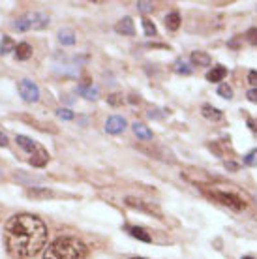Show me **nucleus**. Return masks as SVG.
Returning <instances> with one entry per match:
<instances>
[{
  "label": "nucleus",
  "instance_id": "obj_15",
  "mask_svg": "<svg viewBox=\"0 0 257 259\" xmlns=\"http://www.w3.org/2000/svg\"><path fill=\"white\" fill-rule=\"evenodd\" d=\"M225 75H227V70H225L224 66H216V68H212V70L206 73V81H210V83H218V81H222Z\"/></svg>",
  "mask_w": 257,
  "mask_h": 259
},
{
  "label": "nucleus",
  "instance_id": "obj_23",
  "mask_svg": "<svg viewBox=\"0 0 257 259\" xmlns=\"http://www.w3.org/2000/svg\"><path fill=\"white\" fill-rule=\"evenodd\" d=\"M218 94L222 98H225V100H231V98H233V89L229 87V84H225V83L220 84V87H218Z\"/></svg>",
  "mask_w": 257,
  "mask_h": 259
},
{
  "label": "nucleus",
  "instance_id": "obj_3",
  "mask_svg": "<svg viewBox=\"0 0 257 259\" xmlns=\"http://www.w3.org/2000/svg\"><path fill=\"white\" fill-rule=\"evenodd\" d=\"M51 23L49 15L41 12H26L21 17L13 21L12 26L17 32H28V30H44Z\"/></svg>",
  "mask_w": 257,
  "mask_h": 259
},
{
  "label": "nucleus",
  "instance_id": "obj_22",
  "mask_svg": "<svg viewBox=\"0 0 257 259\" xmlns=\"http://www.w3.org/2000/svg\"><path fill=\"white\" fill-rule=\"evenodd\" d=\"M143 30H145V36H148V38H152V36H156V25L152 23L150 19H143Z\"/></svg>",
  "mask_w": 257,
  "mask_h": 259
},
{
  "label": "nucleus",
  "instance_id": "obj_10",
  "mask_svg": "<svg viewBox=\"0 0 257 259\" xmlns=\"http://www.w3.org/2000/svg\"><path fill=\"white\" fill-rule=\"evenodd\" d=\"M77 92L87 100H98V94H100L98 87H94V84H79Z\"/></svg>",
  "mask_w": 257,
  "mask_h": 259
},
{
  "label": "nucleus",
  "instance_id": "obj_30",
  "mask_svg": "<svg viewBox=\"0 0 257 259\" xmlns=\"http://www.w3.org/2000/svg\"><path fill=\"white\" fill-rule=\"evenodd\" d=\"M246 98H248L250 102H253V104H257V89H251V91H248Z\"/></svg>",
  "mask_w": 257,
  "mask_h": 259
},
{
  "label": "nucleus",
  "instance_id": "obj_33",
  "mask_svg": "<svg viewBox=\"0 0 257 259\" xmlns=\"http://www.w3.org/2000/svg\"><path fill=\"white\" fill-rule=\"evenodd\" d=\"M130 259H147V257H130Z\"/></svg>",
  "mask_w": 257,
  "mask_h": 259
},
{
  "label": "nucleus",
  "instance_id": "obj_21",
  "mask_svg": "<svg viewBox=\"0 0 257 259\" xmlns=\"http://www.w3.org/2000/svg\"><path fill=\"white\" fill-rule=\"evenodd\" d=\"M173 70L177 71V73H180V75H190V73H192V68H190L184 60H177Z\"/></svg>",
  "mask_w": 257,
  "mask_h": 259
},
{
  "label": "nucleus",
  "instance_id": "obj_34",
  "mask_svg": "<svg viewBox=\"0 0 257 259\" xmlns=\"http://www.w3.org/2000/svg\"><path fill=\"white\" fill-rule=\"evenodd\" d=\"M242 259H253V257H250V255H246V257H242Z\"/></svg>",
  "mask_w": 257,
  "mask_h": 259
},
{
  "label": "nucleus",
  "instance_id": "obj_13",
  "mask_svg": "<svg viewBox=\"0 0 257 259\" xmlns=\"http://www.w3.org/2000/svg\"><path fill=\"white\" fill-rule=\"evenodd\" d=\"M190 60L193 66H210V57L205 51H193L190 55Z\"/></svg>",
  "mask_w": 257,
  "mask_h": 259
},
{
  "label": "nucleus",
  "instance_id": "obj_1",
  "mask_svg": "<svg viewBox=\"0 0 257 259\" xmlns=\"http://www.w3.org/2000/svg\"><path fill=\"white\" fill-rule=\"evenodd\" d=\"M47 226L32 214H15L4 226V246L13 259H30L47 244Z\"/></svg>",
  "mask_w": 257,
  "mask_h": 259
},
{
  "label": "nucleus",
  "instance_id": "obj_35",
  "mask_svg": "<svg viewBox=\"0 0 257 259\" xmlns=\"http://www.w3.org/2000/svg\"><path fill=\"white\" fill-rule=\"evenodd\" d=\"M255 201H257V195H255Z\"/></svg>",
  "mask_w": 257,
  "mask_h": 259
},
{
  "label": "nucleus",
  "instance_id": "obj_26",
  "mask_svg": "<svg viewBox=\"0 0 257 259\" xmlns=\"http://www.w3.org/2000/svg\"><path fill=\"white\" fill-rule=\"evenodd\" d=\"M137 8H139V12L143 13H148V12H152V2H145V0H141V2H137Z\"/></svg>",
  "mask_w": 257,
  "mask_h": 259
},
{
  "label": "nucleus",
  "instance_id": "obj_4",
  "mask_svg": "<svg viewBox=\"0 0 257 259\" xmlns=\"http://www.w3.org/2000/svg\"><path fill=\"white\" fill-rule=\"evenodd\" d=\"M15 141H17V145H19L25 152L30 154V163H32V165H36V167H44L45 163H47L49 154H47V150H45L41 145H38V143L32 141L30 137H26V136H17L15 137Z\"/></svg>",
  "mask_w": 257,
  "mask_h": 259
},
{
  "label": "nucleus",
  "instance_id": "obj_29",
  "mask_svg": "<svg viewBox=\"0 0 257 259\" xmlns=\"http://www.w3.org/2000/svg\"><path fill=\"white\" fill-rule=\"evenodd\" d=\"M109 104L111 105L122 104V96H120V94H111V96H109Z\"/></svg>",
  "mask_w": 257,
  "mask_h": 259
},
{
  "label": "nucleus",
  "instance_id": "obj_5",
  "mask_svg": "<svg viewBox=\"0 0 257 259\" xmlns=\"http://www.w3.org/2000/svg\"><path fill=\"white\" fill-rule=\"evenodd\" d=\"M19 94L21 98L25 100L26 104H34V102H38L39 100V89L38 84L34 83V81H30V79H23V81H19Z\"/></svg>",
  "mask_w": 257,
  "mask_h": 259
},
{
  "label": "nucleus",
  "instance_id": "obj_18",
  "mask_svg": "<svg viewBox=\"0 0 257 259\" xmlns=\"http://www.w3.org/2000/svg\"><path fill=\"white\" fill-rule=\"evenodd\" d=\"M17 44L13 41L10 36H2V41H0V55H10L12 51H15Z\"/></svg>",
  "mask_w": 257,
  "mask_h": 259
},
{
  "label": "nucleus",
  "instance_id": "obj_8",
  "mask_svg": "<svg viewBox=\"0 0 257 259\" xmlns=\"http://www.w3.org/2000/svg\"><path fill=\"white\" fill-rule=\"evenodd\" d=\"M128 207H132V208H139V210H145V212H154L156 214V218H161V212L158 210V208L154 207V205H147L145 201H141V199H135V197H126V201H124Z\"/></svg>",
  "mask_w": 257,
  "mask_h": 259
},
{
  "label": "nucleus",
  "instance_id": "obj_24",
  "mask_svg": "<svg viewBox=\"0 0 257 259\" xmlns=\"http://www.w3.org/2000/svg\"><path fill=\"white\" fill-rule=\"evenodd\" d=\"M244 163L246 165H250V167H255L257 165V149L250 150V152L244 156Z\"/></svg>",
  "mask_w": 257,
  "mask_h": 259
},
{
  "label": "nucleus",
  "instance_id": "obj_12",
  "mask_svg": "<svg viewBox=\"0 0 257 259\" xmlns=\"http://www.w3.org/2000/svg\"><path fill=\"white\" fill-rule=\"evenodd\" d=\"M126 231H128L134 239H137V240H143V242H150V235H148V231H145L143 227H137V226H128L126 227Z\"/></svg>",
  "mask_w": 257,
  "mask_h": 259
},
{
  "label": "nucleus",
  "instance_id": "obj_20",
  "mask_svg": "<svg viewBox=\"0 0 257 259\" xmlns=\"http://www.w3.org/2000/svg\"><path fill=\"white\" fill-rule=\"evenodd\" d=\"M26 195H28V197H36V199H44V197H51L53 192L47 188H32L26 192Z\"/></svg>",
  "mask_w": 257,
  "mask_h": 259
},
{
  "label": "nucleus",
  "instance_id": "obj_16",
  "mask_svg": "<svg viewBox=\"0 0 257 259\" xmlns=\"http://www.w3.org/2000/svg\"><path fill=\"white\" fill-rule=\"evenodd\" d=\"M134 134L139 137V139H143V141L152 139V132H150V130H148L143 122H135L134 124Z\"/></svg>",
  "mask_w": 257,
  "mask_h": 259
},
{
  "label": "nucleus",
  "instance_id": "obj_25",
  "mask_svg": "<svg viewBox=\"0 0 257 259\" xmlns=\"http://www.w3.org/2000/svg\"><path fill=\"white\" fill-rule=\"evenodd\" d=\"M57 117L62 118V120H71V118H73V113H71L70 109H64V107H60V109H57Z\"/></svg>",
  "mask_w": 257,
  "mask_h": 259
},
{
  "label": "nucleus",
  "instance_id": "obj_6",
  "mask_svg": "<svg viewBox=\"0 0 257 259\" xmlns=\"http://www.w3.org/2000/svg\"><path fill=\"white\" fill-rule=\"evenodd\" d=\"M214 197L222 203V205H225V207L233 208V210H242L244 208V203H242V199L238 197V195L235 194H225V192H216L214 194Z\"/></svg>",
  "mask_w": 257,
  "mask_h": 259
},
{
  "label": "nucleus",
  "instance_id": "obj_31",
  "mask_svg": "<svg viewBox=\"0 0 257 259\" xmlns=\"http://www.w3.org/2000/svg\"><path fill=\"white\" fill-rule=\"evenodd\" d=\"M0 147H8V136L0 132Z\"/></svg>",
  "mask_w": 257,
  "mask_h": 259
},
{
  "label": "nucleus",
  "instance_id": "obj_17",
  "mask_svg": "<svg viewBox=\"0 0 257 259\" xmlns=\"http://www.w3.org/2000/svg\"><path fill=\"white\" fill-rule=\"evenodd\" d=\"M58 41H60L62 46H73V44H75V34H73V30H70V28L60 30V32H58Z\"/></svg>",
  "mask_w": 257,
  "mask_h": 259
},
{
  "label": "nucleus",
  "instance_id": "obj_11",
  "mask_svg": "<svg viewBox=\"0 0 257 259\" xmlns=\"http://www.w3.org/2000/svg\"><path fill=\"white\" fill-rule=\"evenodd\" d=\"M15 57H17V60H28L32 57V46H28L26 41L17 44V47H15Z\"/></svg>",
  "mask_w": 257,
  "mask_h": 259
},
{
  "label": "nucleus",
  "instance_id": "obj_9",
  "mask_svg": "<svg viewBox=\"0 0 257 259\" xmlns=\"http://www.w3.org/2000/svg\"><path fill=\"white\" fill-rule=\"evenodd\" d=\"M115 32L122 34V36H134L135 34V26H134V19L132 17H124L115 25Z\"/></svg>",
  "mask_w": 257,
  "mask_h": 259
},
{
  "label": "nucleus",
  "instance_id": "obj_28",
  "mask_svg": "<svg viewBox=\"0 0 257 259\" xmlns=\"http://www.w3.org/2000/svg\"><path fill=\"white\" fill-rule=\"evenodd\" d=\"M248 83L253 84V89H257V71L251 70L250 73H248Z\"/></svg>",
  "mask_w": 257,
  "mask_h": 259
},
{
  "label": "nucleus",
  "instance_id": "obj_7",
  "mask_svg": "<svg viewBox=\"0 0 257 259\" xmlns=\"http://www.w3.org/2000/svg\"><path fill=\"white\" fill-rule=\"evenodd\" d=\"M128 122H126V118L120 117V115H113L105 120V132L111 134V136H118V134H122L124 130H126Z\"/></svg>",
  "mask_w": 257,
  "mask_h": 259
},
{
  "label": "nucleus",
  "instance_id": "obj_27",
  "mask_svg": "<svg viewBox=\"0 0 257 259\" xmlns=\"http://www.w3.org/2000/svg\"><path fill=\"white\" fill-rule=\"evenodd\" d=\"M246 39L250 41L251 46H257V28H250V30L246 32Z\"/></svg>",
  "mask_w": 257,
  "mask_h": 259
},
{
  "label": "nucleus",
  "instance_id": "obj_32",
  "mask_svg": "<svg viewBox=\"0 0 257 259\" xmlns=\"http://www.w3.org/2000/svg\"><path fill=\"white\" fill-rule=\"evenodd\" d=\"M227 167H229V169H238V165H237V163H231V162H229V163H227Z\"/></svg>",
  "mask_w": 257,
  "mask_h": 259
},
{
  "label": "nucleus",
  "instance_id": "obj_19",
  "mask_svg": "<svg viewBox=\"0 0 257 259\" xmlns=\"http://www.w3.org/2000/svg\"><path fill=\"white\" fill-rule=\"evenodd\" d=\"M165 26H167L169 30H179V26H180V15H179V12L167 13V17H165Z\"/></svg>",
  "mask_w": 257,
  "mask_h": 259
},
{
  "label": "nucleus",
  "instance_id": "obj_14",
  "mask_svg": "<svg viewBox=\"0 0 257 259\" xmlns=\"http://www.w3.org/2000/svg\"><path fill=\"white\" fill-rule=\"evenodd\" d=\"M201 113H203V117L208 118V120H222V118H224V113L220 109H216V107H212V105H203V107H201Z\"/></svg>",
  "mask_w": 257,
  "mask_h": 259
},
{
  "label": "nucleus",
  "instance_id": "obj_2",
  "mask_svg": "<svg viewBox=\"0 0 257 259\" xmlns=\"http://www.w3.org/2000/svg\"><path fill=\"white\" fill-rule=\"evenodd\" d=\"M87 246L75 237H58L45 248L44 259H84Z\"/></svg>",
  "mask_w": 257,
  "mask_h": 259
}]
</instances>
